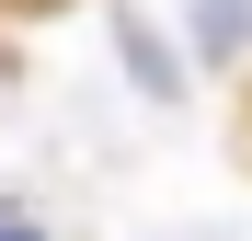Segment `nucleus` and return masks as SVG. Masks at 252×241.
I'll return each mask as SVG.
<instances>
[{"mask_svg":"<svg viewBox=\"0 0 252 241\" xmlns=\"http://www.w3.org/2000/svg\"><path fill=\"white\" fill-rule=\"evenodd\" d=\"M195 46H206V58L229 69V58L252 46V0H195Z\"/></svg>","mask_w":252,"mask_h":241,"instance_id":"obj_1","label":"nucleus"},{"mask_svg":"<svg viewBox=\"0 0 252 241\" xmlns=\"http://www.w3.org/2000/svg\"><path fill=\"white\" fill-rule=\"evenodd\" d=\"M115 34H126V69H138V80H149V92H160V103H172V58H160V34H149L138 12H115Z\"/></svg>","mask_w":252,"mask_h":241,"instance_id":"obj_2","label":"nucleus"},{"mask_svg":"<svg viewBox=\"0 0 252 241\" xmlns=\"http://www.w3.org/2000/svg\"><path fill=\"white\" fill-rule=\"evenodd\" d=\"M0 241H46V230H34V218H0Z\"/></svg>","mask_w":252,"mask_h":241,"instance_id":"obj_3","label":"nucleus"}]
</instances>
